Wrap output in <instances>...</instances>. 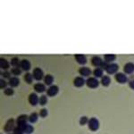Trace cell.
<instances>
[{
    "label": "cell",
    "mask_w": 134,
    "mask_h": 134,
    "mask_svg": "<svg viewBox=\"0 0 134 134\" xmlns=\"http://www.w3.org/2000/svg\"><path fill=\"white\" fill-rule=\"evenodd\" d=\"M80 72H81V73H82L83 75H86V76H87V75H88L90 73V71L88 70V68H82V69H81V70H80Z\"/></svg>",
    "instance_id": "obj_1"
},
{
    "label": "cell",
    "mask_w": 134,
    "mask_h": 134,
    "mask_svg": "<svg viewBox=\"0 0 134 134\" xmlns=\"http://www.w3.org/2000/svg\"><path fill=\"white\" fill-rule=\"evenodd\" d=\"M116 79L119 80L121 82H122V81H124L125 80H126V78H125V76H124V74L119 73V74H117V76H116Z\"/></svg>",
    "instance_id": "obj_2"
},
{
    "label": "cell",
    "mask_w": 134,
    "mask_h": 134,
    "mask_svg": "<svg viewBox=\"0 0 134 134\" xmlns=\"http://www.w3.org/2000/svg\"><path fill=\"white\" fill-rule=\"evenodd\" d=\"M35 88H36V90L37 91H43V90H45L44 88V86L41 85V84H37V85L35 86Z\"/></svg>",
    "instance_id": "obj_3"
},
{
    "label": "cell",
    "mask_w": 134,
    "mask_h": 134,
    "mask_svg": "<svg viewBox=\"0 0 134 134\" xmlns=\"http://www.w3.org/2000/svg\"><path fill=\"white\" fill-rule=\"evenodd\" d=\"M36 97L37 96L35 94H31V98H30V100H31V102L32 103V105H36V101H37Z\"/></svg>",
    "instance_id": "obj_4"
},
{
    "label": "cell",
    "mask_w": 134,
    "mask_h": 134,
    "mask_svg": "<svg viewBox=\"0 0 134 134\" xmlns=\"http://www.w3.org/2000/svg\"><path fill=\"white\" fill-rule=\"evenodd\" d=\"M10 84H12V85H14V86H16L17 84H19V80L15 79V78L11 79L10 80Z\"/></svg>",
    "instance_id": "obj_5"
},
{
    "label": "cell",
    "mask_w": 134,
    "mask_h": 134,
    "mask_svg": "<svg viewBox=\"0 0 134 134\" xmlns=\"http://www.w3.org/2000/svg\"><path fill=\"white\" fill-rule=\"evenodd\" d=\"M21 65H23V69H25V70H28V69H29V64H28L26 60H23V64H21Z\"/></svg>",
    "instance_id": "obj_6"
},
{
    "label": "cell",
    "mask_w": 134,
    "mask_h": 134,
    "mask_svg": "<svg viewBox=\"0 0 134 134\" xmlns=\"http://www.w3.org/2000/svg\"><path fill=\"white\" fill-rule=\"evenodd\" d=\"M40 103H41V105H45V103L47 102V98H46V96H42L41 98L40 99Z\"/></svg>",
    "instance_id": "obj_7"
},
{
    "label": "cell",
    "mask_w": 134,
    "mask_h": 134,
    "mask_svg": "<svg viewBox=\"0 0 134 134\" xmlns=\"http://www.w3.org/2000/svg\"><path fill=\"white\" fill-rule=\"evenodd\" d=\"M108 81H109V78L108 77L103 78V80H102V83L103 84H105V85H107V84H108Z\"/></svg>",
    "instance_id": "obj_8"
},
{
    "label": "cell",
    "mask_w": 134,
    "mask_h": 134,
    "mask_svg": "<svg viewBox=\"0 0 134 134\" xmlns=\"http://www.w3.org/2000/svg\"><path fill=\"white\" fill-rule=\"evenodd\" d=\"M51 81H52V78L50 76H47L46 79H45V81H46V83H47V84H50Z\"/></svg>",
    "instance_id": "obj_9"
},
{
    "label": "cell",
    "mask_w": 134,
    "mask_h": 134,
    "mask_svg": "<svg viewBox=\"0 0 134 134\" xmlns=\"http://www.w3.org/2000/svg\"><path fill=\"white\" fill-rule=\"evenodd\" d=\"M31 75L28 73V74H26L24 79L26 80V81H28V82H29V83H31Z\"/></svg>",
    "instance_id": "obj_10"
},
{
    "label": "cell",
    "mask_w": 134,
    "mask_h": 134,
    "mask_svg": "<svg viewBox=\"0 0 134 134\" xmlns=\"http://www.w3.org/2000/svg\"><path fill=\"white\" fill-rule=\"evenodd\" d=\"M95 75H96V76H100L101 75V71L100 70H96L95 71Z\"/></svg>",
    "instance_id": "obj_11"
},
{
    "label": "cell",
    "mask_w": 134,
    "mask_h": 134,
    "mask_svg": "<svg viewBox=\"0 0 134 134\" xmlns=\"http://www.w3.org/2000/svg\"><path fill=\"white\" fill-rule=\"evenodd\" d=\"M31 122H34V121H36V114H33V116H31Z\"/></svg>",
    "instance_id": "obj_12"
},
{
    "label": "cell",
    "mask_w": 134,
    "mask_h": 134,
    "mask_svg": "<svg viewBox=\"0 0 134 134\" xmlns=\"http://www.w3.org/2000/svg\"><path fill=\"white\" fill-rule=\"evenodd\" d=\"M45 114H47V110L46 109H43L42 112H41V114H42V115H44Z\"/></svg>",
    "instance_id": "obj_13"
}]
</instances>
